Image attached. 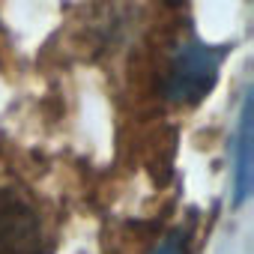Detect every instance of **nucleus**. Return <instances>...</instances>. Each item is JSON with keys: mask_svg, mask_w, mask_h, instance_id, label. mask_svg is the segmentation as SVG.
Instances as JSON below:
<instances>
[{"mask_svg": "<svg viewBox=\"0 0 254 254\" xmlns=\"http://www.w3.org/2000/svg\"><path fill=\"white\" fill-rule=\"evenodd\" d=\"M221 57H224L221 48L203 45L197 39L180 45V51H177V57H174V63L168 69V78H165L168 99L183 102V105L200 102L218 81Z\"/></svg>", "mask_w": 254, "mask_h": 254, "instance_id": "obj_1", "label": "nucleus"}, {"mask_svg": "<svg viewBox=\"0 0 254 254\" xmlns=\"http://www.w3.org/2000/svg\"><path fill=\"white\" fill-rule=\"evenodd\" d=\"M0 254H45L42 221L18 194H0Z\"/></svg>", "mask_w": 254, "mask_h": 254, "instance_id": "obj_2", "label": "nucleus"}, {"mask_svg": "<svg viewBox=\"0 0 254 254\" xmlns=\"http://www.w3.org/2000/svg\"><path fill=\"white\" fill-rule=\"evenodd\" d=\"M251 96L242 99V114H239V126H236V144H233V191H236V203H242L251 191Z\"/></svg>", "mask_w": 254, "mask_h": 254, "instance_id": "obj_3", "label": "nucleus"}, {"mask_svg": "<svg viewBox=\"0 0 254 254\" xmlns=\"http://www.w3.org/2000/svg\"><path fill=\"white\" fill-rule=\"evenodd\" d=\"M153 254H186V233H168L153 248Z\"/></svg>", "mask_w": 254, "mask_h": 254, "instance_id": "obj_4", "label": "nucleus"}]
</instances>
